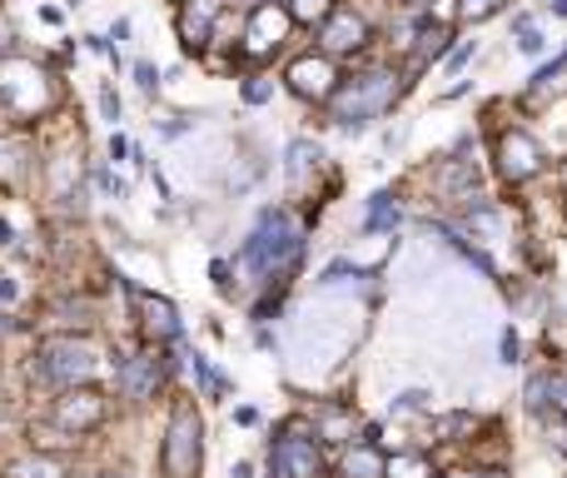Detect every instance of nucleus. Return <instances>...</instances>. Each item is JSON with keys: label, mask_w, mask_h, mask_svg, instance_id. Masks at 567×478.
<instances>
[{"label": "nucleus", "mask_w": 567, "mask_h": 478, "mask_svg": "<svg viewBox=\"0 0 567 478\" xmlns=\"http://www.w3.org/2000/svg\"><path fill=\"white\" fill-rule=\"evenodd\" d=\"M304 239L299 229L290 225V215H279V209H269L264 219H259V229L249 235V244L239 250V264H245L249 274H259V280H269V274L290 270L294 260H299Z\"/></svg>", "instance_id": "f257e3e1"}, {"label": "nucleus", "mask_w": 567, "mask_h": 478, "mask_svg": "<svg viewBox=\"0 0 567 478\" xmlns=\"http://www.w3.org/2000/svg\"><path fill=\"white\" fill-rule=\"evenodd\" d=\"M398 86H394V70H368V76L349 80V86L333 95V120H343V125H364V120L384 115L388 105H394Z\"/></svg>", "instance_id": "f03ea898"}, {"label": "nucleus", "mask_w": 567, "mask_h": 478, "mask_svg": "<svg viewBox=\"0 0 567 478\" xmlns=\"http://www.w3.org/2000/svg\"><path fill=\"white\" fill-rule=\"evenodd\" d=\"M100 369V358L90 344H76V339H50V344H41V354H35V374L50 384H76V379H90V374Z\"/></svg>", "instance_id": "7ed1b4c3"}, {"label": "nucleus", "mask_w": 567, "mask_h": 478, "mask_svg": "<svg viewBox=\"0 0 567 478\" xmlns=\"http://www.w3.org/2000/svg\"><path fill=\"white\" fill-rule=\"evenodd\" d=\"M165 468H170V478H194V468H200V419H194V409H174Z\"/></svg>", "instance_id": "20e7f679"}, {"label": "nucleus", "mask_w": 567, "mask_h": 478, "mask_svg": "<svg viewBox=\"0 0 567 478\" xmlns=\"http://www.w3.org/2000/svg\"><path fill=\"white\" fill-rule=\"evenodd\" d=\"M269 468H274V478H319L324 458H319V448H314V439L284 434L274 444V454H269Z\"/></svg>", "instance_id": "39448f33"}, {"label": "nucleus", "mask_w": 567, "mask_h": 478, "mask_svg": "<svg viewBox=\"0 0 567 478\" xmlns=\"http://www.w3.org/2000/svg\"><path fill=\"white\" fill-rule=\"evenodd\" d=\"M284 35H290V11H279V5H254L249 31H245V50L249 55H269Z\"/></svg>", "instance_id": "423d86ee"}, {"label": "nucleus", "mask_w": 567, "mask_h": 478, "mask_svg": "<svg viewBox=\"0 0 567 478\" xmlns=\"http://www.w3.org/2000/svg\"><path fill=\"white\" fill-rule=\"evenodd\" d=\"M319 41H324V50H329V55H349V50H359V45L368 41V25H364V15L333 11L329 21H324Z\"/></svg>", "instance_id": "0eeeda50"}, {"label": "nucleus", "mask_w": 567, "mask_h": 478, "mask_svg": "<svg viewBox=\"0 0 567 478\" xmlns=\"http://www.w3.org/2000/svg\"><path fill=\"white\" fill-rule=\"evenodd\" d=\"M333 66H329V55H304V60H294L290 66V86L299 90L304 100H324L333 90Z\"/></svg>", "instance_id": "6e6552de"}, {"label": "nucleus", "mask_w": 567, "mask_h": 478, "mask_svg": "<svg viewBox=\"0 0 567 478\" xmlns=\"http://www.w3.org/2000/svg\"><path fill=\"white\" fill-rule=\"evenodd\" d=\"M498 160H503L508 180H528V174L543 164V155H537V145H533V135L528 130H508L503 140H498Z\"/></svg>", "instance_id": "1a4fd4ad"}, {"label": "nucleus", "mask_w": 567, "mask_h": 478, "mask_svg": "<svg viewBox=\"0 0 567 478\" xmlns=\"http://www.w3.org/2000/svg\"><path fill=\"white\" fill-rule=\"evenodd\" d=\"M100 413H105V403H100V394H65L60 403H55V419L60 424H70L76 434H86V429L100 424Z\"/></svg>", "instance_id": "9d476101"}, {"label": "nucleus", "mask_w": 567, "mask_h": 478, "mask_svg": "<svg viewBox=\"0 0 567 478\" xmlns=\"http://www.w3.org/2000/svg\"><path fill=\"white\" fill-rule=\"evenodd\" d=\"M115 379L129 399H145V394H155V384H160V364H155V354H135L120 364Z\"/></svg>", "instance_id": "9b49d317"}, {"label": "nucleus", "mask_w": 567, "mask_h": 478, "mask_svg": "<svg viewBox=\"0 0 567 478\" xmlns=\"http://www.w3.org/2000/svg\"><path fill=\"white\" fill-rule=\"evenodd\" d=\"M215 15H219V0H190V5H184V15H180L184 41L200 45L204 35H209V25H215Z\"/></svg>", "instance_id": "f8f14e48"}, {"label": "nucleus", "mask_w": 567, "mask_h": 478, "mask_svg": "<svg viewBox=\"0 0 567 478\" xmlns=\"http://www.w3.org/2000/svg\"><path fill=\"white\" fill-rule=\"evenodd\" d=\"M343 474H349V478H384L388 464L368 444H359V448H349V454H343Z\"/></svg>", "instance_id": "ddd939ff"}, {"label": "nucleus", "mask_w": 567, "mask_h": 478, "mask_svg": "<svg viewBox=\"0 0 567 478\" xmlns=\"http://www.w3.org/2000/svg\"><path fill=\"white\" fill-rule=\"evenodd\" d=\"M384 478H433V468H429V458L423 454H398V458H388Z\"/></svg>", "instance_id": "4468645a"}, {"label": "nucleus", "mask_w": 567, "mask_h": 478, "mask_svg": "<svg viewBox=\"0 0 567 478\" xmlns=\"http://www.w3.org/2000/svg\"><path fill=\"white\" fill-rule=\"evenodd\" d=\"M5 474L11 478H60V464H55V458H15L11 468H5Z\"/></svg>", "instance_id": "2eb2a0df"}, {"label": "nucleus", "mask_w": 567, "mask_h": 478, "mask_svg": "<svg viewBox=\"0 0 567 478\" xmlns=\"http://www.w3.org/2000/svg\"><path fill=\"white\" fill-rule=\"evenodd\" d=\"M0 174H5V180H21L25 174V145L21 140H0Z\"/></svg>", "instance_id": "dca6fc26"}, {"label": "nucleus", "mask_w": 567, "mask_h": 478, "mask_svg": "<svg viewBox=\"0 0 567 478\" xmlns=\"http://www.w3.org/2000/svg\"><path fill=\"white\" fill-rule=\"evenodd\" d=\"M145 309H150V329H155V334H165V339L180 334V319H174V309L165 305V299H150Z\"/></svg>", "instance_id": "f3484780"}, {"label": "nucleus", "mask_w": 567, "mask_h": 478, "mask_svg": "<svg viewBox=\"0 0 567 478\" xmlns=\"http://www.w3.org/2000/svg\"><path fill=\"white\" fill-rule=\"evenodd\" d=\"M388 225H398L394 195H374V205H368V229H388Z\"/></svg>", "instance_id": "a211bd4d"}, {"label": "nucleus", "mask_w": 567, "mask_h": 478, "mask_svg": "<svg viewBox=\"0 0 567 478\" xmlns=\"http://www.w3.org/2000/svg\"><path fill=\"white\" fill-rule=\"evenodd\" d=\"M329 11V0H290V15L294 21H319Z\"/></svg>", "instance_id": "6ab92c4d"}, {"label": "nucleus", "mask_w": 567, "mask_h": 478, "mask_svg": "<svg viewBox=\"0 0 567 478\" xmlns=\"http://www.w3.org/2000/svg\"><path fill=\"white\" fill-rule=\"evenodd\" d=\"M518 50H528V55L543 50V31H537L533 21H518Z\"/></svg>", "instance_id": "aec40b11"}, {"label": "nucleus", "mask_w": 567, "mask_h": 478, "mask_svg": "<svg viewBox=\"0 0 567 478\" xmlns=\"http://www.w3.org/2000/svg\"><path fill=\"white\" fill-rule=\"evenodd\" d=\"M503 5V0H463V21H483V15H492Z\"/></svg>", "instance_id": "412c9836"}, {"label": "nucleus", "mask_w": 567, "mask_h": 478, "mask_svg": "<svg viewBox=\"0 0 567 478\" xmlns=\"http://www.w3.org/2000/svg\"><path fill=\"white\" fill-rule=\"evenodd\" d=\"M547 394H553V403L567 413V379H547Z\"/></svg>", "instance_id": "4be33fe9"}, {"label": "nucleus", "mask_w": 567, "mask_h": 478, "mask_svg": "<svg viewBox=\"0 0 567 478\" xmlns=\"http://www.w3.org/2000/svg\"><path fill=\"white\" fill-rule=\"evenodd\" d=\"M245 95H249V100H254V105H259V100L269 95V86H264V80H249V86H245Z\"/></svg>", "instance_id": "5701e85b"}, {"label": "nucleus", "mask_w": 567, "mask_h": 478, "mask_svg": "<svg viewBox=\"0 0 567 478\" xmlns=\"http://www.w3.org/2000/svg\"><path fill=\"white\" fill-rule=\"evenodd\" d=\"M100 105H105V115H110V120H115V115H120V100H115V95H110V90H105V95H100Z\"/></svg>", "instance_id": "b1692460"}, {"label": "nucleus", "mask_w": 567, "mask_h": 478, "mask_svg": "<svg viewBox=\"0 0 567 478\" xmlns=\"http://www.w3.org/2000/svg\"><path fill=\"white\" fill-rule=\"evenodd\" d=\"M547 5H553V11H557V15H567V0H547Z\"/></svg>", "instance_id": "393cba45"}, {"label": "nucleus", "mask_w": 567, "mask_h": 478, "mask_svg": "<svg viewBox=\"0 0 567 478\" xmlns=\"http://www.w3.org/2000/svg\"><path fill=\"white\" fill-rule=\"evenodd\" d=\"M458 478H503V474H458Z\"/></svg>", "instance_id": "a878e982"}, {"label": "nucleus", "mask_w": 567, "mask_h": 478, "mask_svg": "<svg viewBox=\"0 0 567 478\" xmlns=\"http://www.w3.org/2000/svg\"><path fill=\"white\" fill-rule=\"evenodd\" d=\"M413 5H423V0H413Z\"/></svg>", "instance_id": "bb28decb"}]
</instances>
